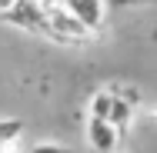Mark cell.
I'll use <instances>...</instances> for the list:
<instances>
[{"instance_id":"obj_3","label":"cell","mask_w":157,"mask_h":153,"mask_svg":"<svg viewBox=\"0 0 157 153\" xmlns=\"http://www.w3.org/2000/svg\"><path fill=\"white\" fill-rule=\"evenodd\" d=\"M60 3L87 33H97L100 27H104V17H107L104 0H60Z\"/></svg>"},{"instance_id":"obj_10","label":"cell","mask_w":157,"mask_h":153,"mask_svg":"<svg viewBox=\"0 0 157 153\" xmlns=\"http://www.w3.org/2000/svg\"><path fill=\"white\" fill-rule=\"evenodd\" d=\"M10 3H13V0H0V13H3V10H7Z\"/></svg>"},{"instance_id":"obj_1","label":"cell","mask_w":157,"mask_h":153,"mask_svg":"<svg viewBox=\"0 0 157 153\" xmlns=\"http://www.w3.org/2000/svg\"><path fill=\"white\" fill-rule=\"evenodd\" d=\"M40 7H44V27H40V33H47L50 40H57V43H84V40H90V33L63 10V3L40 0Z\"/></svg>"},{"instance_id":"obj_2","label":"cell","mask_w":157,"mask_h":153,"mask_svg":"<svg viewBox=\"0 0 157 153\" xmlns=\"http://www.w3.org/2000/svg\"><path fill=\"white\" fill-rule=\"evenodd\" d=\"M3 20L10 27H17V30L40 33V27H44V7H40V0H13L3 10Z\"/></svg>"},{"instance_id":"obj_7","label":"cell","mask_w":157,"mask_h":153,"mask_svg":"<svg viewBox=\"0 0 157 153\" xmlns=\"http://www.w3.org/2000/svg\"><path fill=\"white\" fill-rule=\"evenodd\" d=\"M110 107H114V90H97V93H94V100H90V117H97V120H107Z\"/></svg>"},{"instance_id":"obj_5","label":"cell","mask_w":157,"mask_h":153,"mask_svg":"<svg viewBox=\"0 0 157 153\" xmlns=\"http://www.w3.org/2000/svg\"><path fill=\"white\" fill-rule=\"evenodd\" d=\"M24 137V120L17 117H0V153H13Z\"/></svg>"},{"instance_id":"obj_6","label":"cell","mask_w":157,"mask_h":153,"mask_svg":"<svg viewBox=\"0 0 157 153\" xmlns=\"http://www.w3.org/2000/svg\"><path fill=\"white\" fill-rule=\"evenodd\" d=\"M130 117H134V107L114 93V107H110V113H107V123L121 133V130H127V126H130Z\"/></svg>"},{"instance_id":"obj_9","label":"cell","mask_w":157,"mask_h":153,"mask_svg":"<svg viewBox=\"0 0 157 153\" xmlns=\"http://www.w3.org/2000/svg\"><path fill=\"white\" fill-rule=\"evenodd\" d=\"M110 7H140L144 0H107Z\"/></svg>"},{"instance_id":"obj_8","label":"cell","mask_w":157,"mask_h":153,"mask_svg":"<svg viewBox=\"0 0 157 153\" xmlns=\"http://www.w3.org/2000/svg\"><path fill=\"white\" fill-rule=\"evenodd\" d=\"M30 153H74V150L63 147V143H50V140H44V143H33Z\"/></svg>"},{"instance_id":"obj_4","label":"cell","mask_w":157,"mask_h":153,"mask_svg":"<svg viewBox=\"0 0 157 153\" xmlns=\"http://www.w3.org/2000/svg\"><path fill=\"white\" fill-rule=\"evenodd\" d=\"M87 140H90V147H94L97 153H114V150H117L121 133H117V130H114L107 120L90 117V120H87Z\"/></svg>"}]
</instances>
